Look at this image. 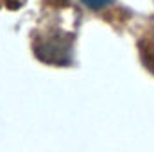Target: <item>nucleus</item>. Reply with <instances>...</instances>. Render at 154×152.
<instances>
[{
  "label": "nucleus",
  "instance_id": "1",
  "mask_svg": "<svg viewBox=\"0 0 154 152\" xmlns=\"http://www.w3.org/2000/svg\"><path fill=\"white\" fill-rule=\"evenodd\" d=\"M86 7H90V9H93V11H100V9H104V7H108L113 0H81Z\"/></svg>",
  "mask_w": 154,
  "mask_h": 152
}]
</instances>
